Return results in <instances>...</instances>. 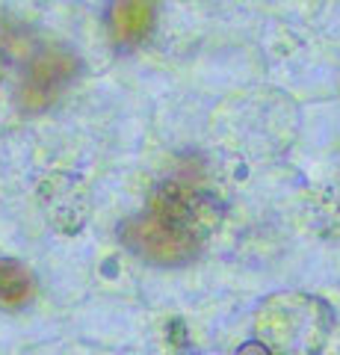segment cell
<instances>
[{
	"mask_svg": "<svg viewBox=\"0 0 340 355\" xmlns=\"http://www.w3.org/2000/svg\"><path fill=\"white\" fill-rule=\"evenodd\" d=\"M222 219L225 202L213 190L186 181H163L151 193L148 207L118 228V237L148 263L186 266L204 252Z\"/></svg>",
	"mask_w": 340,
	"mask_h": 355,
	"instance_id": "1",
	"label": "cell"
},
{
	"mask_svg": "<svg viewBox=\"0 0 340 355\" xmlns=\"http://www.w3.org/2000/svg\"><path fill=\"white\" fill-rule=\"evenodd\" d=\"M332 329V305L311 293H276L255 317V335L272 355H323Z\"/></svg>",
	"mask_w": 340,
	"mask_h": 355,
	"instance_id": "2",
	"label": "cell"
},
{
	"mask_svg": "<svg viewBox=\"0 0 340 355\" xmlns=\"http://www.w3.org/2000/svg\"><path fill=\"white\" fill-rule=\"evenodd\" d=\"M39 207L48 225L60 234H78L92 216V196L80 175L53 172L36 190Z\"/></svg>",
	"mask_w": 340,
	"mask_h": 355,
	"instance_id": "3",
	"label": "cell"
},
{
	"mask_svg": "<svg viewBox=\"0 0 340 355\" xmlns=\"http://www.w3.org/2000/svg\"><path fill=\"white\" fill-rule=\"evenodd\" d=\"M80 71V62L71 51L65 48H45L33 57L30 69L21 80L18 89V101L24 110L36 113L45 110L51 101H57V95L69 86Z\"/></svg>",
	"mask_w": 340,
	"mask_h": 355,
	"instance_id": "4",
	"label": "cell"
},
{
	"mask_svg": "<svg viewBox=\"0 0 340 355\" xmlns=\"http://www.w3.org/2000/svg\"><path fill=\"white\" fill-rule=\"evenodd\" d=\"M157 0H113L109 6V30L118 44H136L154 30Z\"/></svg>",
	"mask_w": 340,
	"mask_h": 355,
	"instance_id": "5",
	"label": "cell"
},
{
	"mask_svg": "<svg viewBox=\"0 0 340 355\" xmlns=\"http://www.w3.org/2000/svg\"><path fill=\"white\" fill-rule=\"evenodd\" d=\"M36 296V275L18 258H0V308H27Z\"/></svg>",
	"mask_w": 340,
	"mask_h": 355,
	"instance_id": "6",
	"label": "cell"
},
{
	"mask_svg": "<svg viewBox=\"0 0 340 355\" xmlns=\"http://www.w3.org/2000/svg\"><path fill=\"white\" fill-rule=\"evenodd\" d=\"M234 355H272V352L263 347L260 340H249V343H243V347H240Z\"/></svg>",
	"mask_w": 340,
	"mask_h": 355,
	"instance_id": "7",
	"label": "cell"
},
{
	"mask_svg": "<svg viewBox=\"0 0 340 355\" xmlns=\"http://www.w3.org/2000/svg\"><path fill=\"white\" fill-rule=\"evenodd\" d=\"M3 77H6V62H3V57H0V83H3Z\"/></svg>",
	"mask_w": 340,
	"mask_h": 355,
	"instance_id": "8",
	"label": "cell"
}]
</instances>
